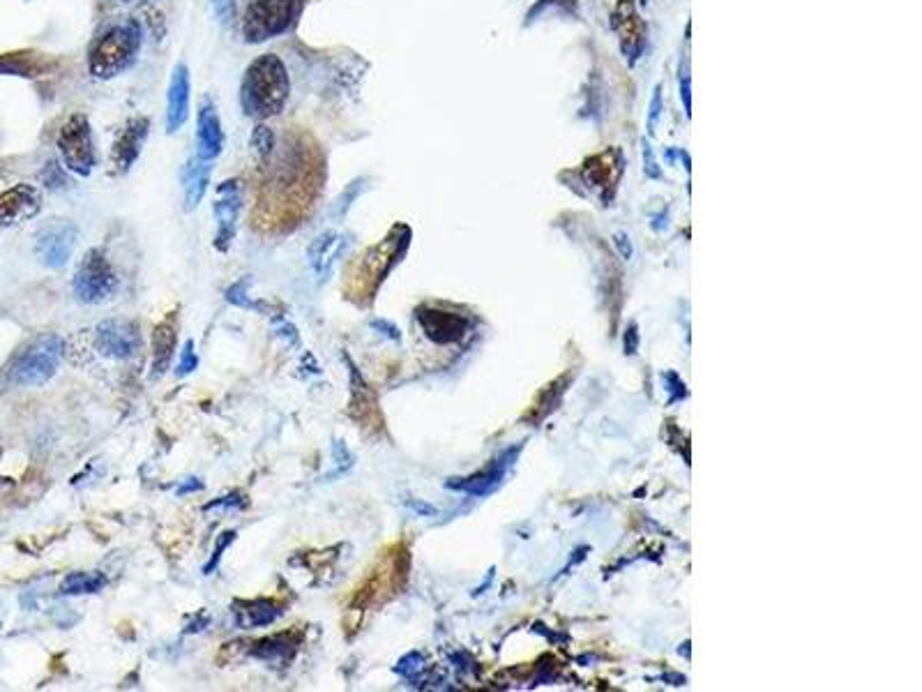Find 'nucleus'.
<instances>
[{
  "instance_id": "nucleus-1",
  "label": "nucleus",
  "mask_w": 922,
  "mask_h": 692,
  "mask_svg": "<svg viewBox=\"0 0 922 692\" xmlns=\"http://www.w3.org/2000/svg\"><path fill=\"white\" fill-rule=\"evenodd\" d=\"M263 167L268 176L259 194V215H266L263 220L268 227L282 224V229H291L319 194L323 180L321 153L305 134H293L286 137L284 144H277Z\"/></svg>"
},
{
  "instance_id": "nucleus-2",
  "label": "nucleus",
  "mask_w": 922,
  "mask_h": 692,
  "mask_svg": "<svg viewBox=\"0 0 922 692\" xmlns=\"http://www.w3.org/2000/svg\"><path fill=\"white\" fill-rule=\"evenodd\" d=\"M291 97V77L277 54H261L247 65L240 81V107L254 120L282 114Z\"/></svg>"
},
{
  "instance_id": "nucleus-3",
  "label": "nucleus",
  "mask_w": 922,
  "mask_h": 692,
  "mask_svg": "<svg viewBox=\"0 0 922 692\" xmlns=\"http://www.w3.org/2000/svg\"><path fill=\"white\" fill-rule=\"evenodd\" d=\"M143 44L141 26L134 21L113 24L100 33L88 49V72L97 81H111L130 70Z\"/></svg>"
},
{
  "instance_id": "nucleus-4",
  "label": "nucleus",
  "mask_w": 922,
  "mask_h": 692,
  "mask_svg": "<svg viewBox=\"0 0 922 692\" xmlns=\"http://www.w3.org/2000/svg\"><path fill=\"white\" fill-rule=\"evenodd\" d=\"M65 356V342L58 335H40L30 340L5 370V381L17 388H35L58 372Z\"/></svg>"
},
{
  "instance_id": "nucleus-5",
  "label": "nucleus",
  "mask_w": 922,
  "mask_h": 692,
  "mask_svg": "<svg viewBox=\"0 0 922 692\" xmlns=\"http://www.w3.org/2000/svg\"><path fill=\"white\" fill-rule=\"evenodd\" d=\"M307 0H247L240 33L247 44H263L296 26Z\"/></svg>"
},
{
  "instance_id": "nucleus-6",
  "label": "nucleus",
  "mask_w": 922,
  "mask_h": 692,
  "mask_svg": "<svg viewBox=\"0 0 922 692\" xmlns=\"http://www.w3.org/2000/svg\"><path fill=\"white\" fill-rule=\"evenodd\" d=\"M56 148L60 162H63V167L67 171L77 173L81 178L93 173L97 164V150L93 139V127H90V120L86 114L77 111V114L67 116L63 120L56 137Z\"/></svg>"
},
{
  "instance_id": "nucleus-7",
  "label": "nucleus",
  "mask_w": 922,
  "mask_h": 692,
  "mask_svg": "<svg viewBox=\"0 0 922 692\" xmlns=\"http://www.w3.org/2000/svg\"><path fill=\"white\" fill-rule=\"evenodd\" d=\"M408 233L406 227H395L383 243L369 247V250L360 257L358 273H355V293H369L374 296L376 287L385 280V275L395 268L397 261H402V254L408 247Z\"/></svg>"
},
{
  "instance_id": "nucleus-8",
  "label": "nucleus",
  "mask_w": 922,
  "mask_h": 692,
  "mask_svg": "<svg viewBox=\"0 0 922 692\" xmlns=\"http://www.w3.org/2000/svg\"><path fill=\"white\" fill-rule=\"evenodd\" d=\"M118 291V277L113 273L107 254L102 250L86 252V257L81 259L77 273H74V296L81 303L100 305L104 300H109L113 293Z\"/></svg>"
},
{
  "instance_id": "nucleus-9",
  "label": "nucleus",
  "mask_w": 922,
  "mask_h": 692,
  "mask_svg": "<svg viewBox=\"0 0 922 692\" xmlns=\"http://www.w3.org/2000/svg\"><path fill=\"white\" fill-rule=\"evenodd\" d=\"M243 206H245L243 180L229 178V180H224V183L217 185L215 203H213V215H215V222H217L215 247L219 252L229 250L231 243H233V238H236L240 215H243Z\"/></svg>"
},
{
  "instance_id": "nucleus-10",
  "label": "nucleus",
  "mask_w": 922,
  "mask_h": 692,
  "mask_svg": "<svg viewBox=\"0 0 922 692\" xmlns=\"http://www.w3.org/2000/svg\"><path fill=\"white\" fill-rule=\"evenodd\" d=\"M79 240V229L70 220L49 222L37 233V257L47 268H63L72 259Z\"/></svg>"
},
{
  "instance_id": "nucleus-11",
  "label": "nucleus",
  "mask_w": 922,
  "mask_h": 692,
  "mask_svg": "<svg viewBox=\"0 0 922 692\" xmlns=\"http://www.w3.org/2000/svg\"><path fill=\"white\" fill-rule=\"evenodd\" d=\"M95 346L104 358L130 360L141 349V333L132 321L109 319L97 326Z\"/></svg>"
},
{
  "instance_id": "nucleus-12",
  "label": "nucleus",
  "mask_w": 922,
  "mask_h": 692,
  "mask_svg": "<svg viewBox=\"0 0 922 692\" xmlns=\"http://www.w3.org/2000/svg\"><path fill=\"white\" fill-rule=\"evenodd\" d=\"M148 134L150 120L146 116H134L120 127L116 141H113L111 146V167L118 176H123V173L134 167L136 160H139L143 153V146H146Z\"/></svg>"
},
{
  "instance_id": "nucleus-13",
  "label": "nucleus",
  "mask_w": 922,
  "mask_h": 692,
  "mask_svg": "<svg viewBox=\"0 0 922 692\" xmlns=\"http://www.w3.org/2000/svg\"><path fill=\"white\" fill-rule=\"evenodd\" d=\"M42 210V192L35 185H14L0 192V231L19 227Z\"/></svg>"
},
{
  "instance_id": "nucleus-14",
  "label": "nucleus",
  "mask_w": 922,
  "mask_h": 692,
  "mask_svg": "<svg viewBox=\"0 0 922 692\" xmlns=\"http://www.w3.org/2000/svg\"><path fill=\"white\" fill-rule=\"evenodd\" d=\"M192 107V77L190 67L178 63L173 67L169 88H166V132L176 134L190 118Z\"/></svg>"
},
{
  "instance_id": "nucleus-15",
  "label": "nucleus",
  "mask_w": 922,
  "mask_h": 692,
  "mask_svg": "<svg viewBox=\"0 0 922 692\" xmlns=\"http://www.w3.org/2000/svg\"><path fill=\"white\" fill-rule=\"evenodd\" d=\"M224 150V130L217 104L206 97L196 116V157L203 162H213Z\"/></svg>"
},
{
  "instance_id": "nucleus-16",
  "label": "nucleus",
  "mask_w": 922,
  "mask_h": 692,
  "mask_svg": "<svg viewBox=\"0 0 922 692\" xmlns=\"http://www.w3.org/2000/svg\"><path fill=\"white\" fill-rule=\"evenodd\" d=\"M346 245H349V236L342 231L328 229L316 236L312 243L307 247V261L312 273L316 275V280L323 282L328 280L335 263L342 259V254L346 252Z\"/></svg>"
},
{
  "instance_id": "nucleus-17",
  "label": "nucleus",
  "mask_w": 922,
  "mask_h": 692,
  "mask_svg": "<svg viewBox=\"0 0 922 692\" xmlns=\"http://www.w3.org/2000/svg\"><path fill=\"white\" fill-rule=\"evenodd\" d=\"M418 321L422 330H425V335L436 344L459 342L468 330V323L464 317L436 310V307H422L418 312Z\"/></svg>"
},
{
  "instance_id": "nucleus-18",
  "label": "nucleus",
  "mask_w": 922,
  "mask_h": 692,
  "mask_svg": "<svg viewBox=\"0 0 922 692\" xmlns=\"http://www.w3.org/2000/svg\"><path fill=\"white\" fill-rule=\"evenodd\" d=\"M614 28L618 37H621L623 54L630 58H637L646 44V24L641 21L632 0H621L614 10Z\"/></svg>"
},
{
  "instance_id": "nucleus-19",
  "label": "nucleus",
  "mask_w": 922,
  "mask_h": 692,
  "mask_svg": "<svg viewBox=\"0 0 922 692\" xmlns=\"http://www.w3.org/2000/svg\"><path fill=\"white\" fill-rule=\"evenodd\" d=\"M300 646V637L293 633H279L272 637H263L259 642L249 644L247 653L256 660H263L268 665H277V667H286L296 656Z\"/></svg>"
},
{
  "instance_id": "nucleus-20",
  "label": "nucleus",
  "mask_w": 922,
  "mask_h": 692,
  "mask_svg": "<svg viewBox=\"0 0 922 692\" xmlns=\"http://www.w3.org/2000/svg\"><path fill=\"white\" fill-rule=\"evenodd\" d=\"M519 450L517 448H512L508 450V453H505L501 460H496L494 464H491V469L485 471V473H478V476H471V478H466V480H450L448 487L450 490H459V492H466V494H473V496H485L489 492H494L498 485H501V480L505 478V473H508V469L512 466V460H515Z\"/></svg>"
},
{
  "instance_id": "nucleus-21",
  "label": "nucleus",
  "mask_w": 922,
  "mask_h": 692,
  "mask_svg": "<svg viewBox=\"0 0 922 692\" xmlns=\"http://www.w3.org/2000/svg\"><path fill=\"white\" fill-rule=\"evenodd\" d=\"M233 614H236L238 628H261L275 623L279 616L284 614V607L277 600L270 598H254V600H236L233 603Z\"/></svg>"
},
{
  "instance_id": "nucleus-22",
  "label": "nucleus",
  "mask_w": 922,
  "mask_h": 692,
  "mask_svg": "<svg viewBox=\"0 0 922 692\" xmlns=\"http://www.w3.org/2000/svg\"><path fill=\"white\" fill-rule=\"evenodd\" d=\"M180 178H183L185 210H187V213H192V210H196L201 206V201H203V197H206V192H208L210 162H203L196 155H192L190 160L183 164Z\"/></svg>"
},
{
  "instance_id": "nucleus-23",
  "label": "nucleus",
  "mask_w": 922,
  "mask_h": 692,
  "mask_svg": "<svg viewBox=\"0 0 922 692\" xmlns=\"http://www.w3.org/2000/svg\"><path fill=\"white\" fill-rule=\"evenodd\" d=\"M176 335H178V314L173 312L166 317L153 333V379H160L171 367L173 353H176Z\"/></svg>"
},
{
  "instance_id": "nucleus-24",
  "label": "nucleus",
  "mask_w": 922,
  "mask_h": 692,
  "mask_svg": "<svg viewBox=\"0 0 922 692\" xmlns=\"http://www.w3.org/2000/svg\"><path fill=\"white\" fill-rule=\"evenodd\" d=\"M346 363H349V386H351V400H349V416L362 423L367 420L372 413H376V395L374 390L367 386V381L362 379V374L358 367L351 363L349 356H344Z\"/></svg>"
},
{
  "instance_id": "nucleus-25",
  "label": "nucleus",
  "mask_w": 922,
  "mask_h": 692,
  "mask_svg": "<svg viewBox=\"0 0 922 692\" xmlns=\"http://www.w3.org/2000/svg\"><path fill=\"white\" fill-rule=\"evenodd\" d=\"M51 67V60L35 51H14V54L0 56V74H14V77H40Z\"/></svg>"
},
{
  "instance_id": "nucleus-26",
  "label": "nucleus",
  "mask_w": 922,
  "mask_h": 692,
  "mask_svg": "<svg viewBox=\"0 0 922 692\" xmlns=\"http://www.w3.org/2000/svg\"><path fill=\"white\" fill-rule=\"evenodd\" d=\"M618 173H621V155L616 150H607L586 164V176L602 187L614 185Z\"/></svg>"
},
{
  "instance_id": "nucleus-27",
  "label": "nucleus",
  "mask_w": 922,
  "mask_h": 692,
  "mask_svg": "<svg viewBox=\"0 0 922 692\" xmlns=\"http://www.w3.org/2000/svg\"><path fill=\"white\" fill-rule=\"evenodd\" d=\"M107 586V577L102 573H70L63 584H60V593L63 596H86V593H97Z\"/></svg>"
},
{
  "instance_id": "nucleus-28",
  "label": "nucleus",
  "mask_w": 922,
  "mask_h": 692,
  "mask_svg": "<svg viewBox=\"0 0 922 692\" xmlns=\"http://www.w3.org/2000/svg\"><path fill=\"white\" fill-rule=\"evenodd\" d=\"M249 144H252L256 157H259V162L266 164L270 160V155L275 153V148H277L275 132H272V127L259 123V125H256V130L252 132V139H249Z\"/></svg>"
},
{
  "instance_id": "nucleus-29",
  "label": "nucleus",
  "mask_w": 922,
  "mask_h": 692,
  "mask_svg": "<svg viewBox=\"0 0 922 692\" xmlns=\"http://www.w3.org/2000/svg\"><path fill=\"white\" fill-rule=\"evenodd\" d=\"M351 466H353V455H351L349 446H346L344 441H335L332 443V471L326 473L323 480L344 476L346 471H351Z\"/></svg>"
},
{
  "instance_id": "nucleus-30",
  "label": "nucleus",
  "mask_w": 922,
  "mask_h": 692,
  "mask_svg": "<svg viewBox=\"0 0 922 692\" xmlns=\"http://www.w3.org/2000/svg\"><path fill=\"white\" fill-rule=\"evenodd\" d=\"M247 289H249V277H243V280H238L236 284H231V287L226 289V300H229L231 305L243 307V310H259L261 312L263 305L254 303V300L247 296Z\"/></svg>"
},
{
  "instance_id": "nucleus-31",
  "label": "nucleus",
  "mask_w": 922,
  "mask_h": 692,
  "mask_svg": "<svg viewBox=\"0 0 922 692\" xmlns=\"http://www.w3.org/2000/svg\"><path fill=\"white\" fill-rule=\"evenodd\" d=\"M196 367H199V356H196V351H194V342L187 340L183 344V349H180L176 374L178 376H187V374H192Z\"/></svg>"
},
{
  "instance_id": "nucleus-32",
  "label": "nucleus",
  "mask_w": 922,
  "mask_h": 692,
  "mask_svg": "<svg viewBox=\"0 0 922 692\" xmlns=\"http://www.w3.org/2000/svg\"><path fill=\"white\" fill-rule=\"evenodd\" d=\"M422 667H425V658H422L420 653L413 651V653H408V656H404L402 660H399L397 667H395V672L406 676V679H413L415 674L422 672Z\"/></svg>"
},
{
  "instance_id": "nucleus-33",
  "label": "nucleus",
  "mask_w": 922,
  "mask_h": 692,
  "mask_svg": "<svg viewBox=\"0 0 922 692\" xmlns=\"http://www.w3.org/2000/svg\"><path fill=\"white\" fill-rule=\"evenodd\" d=\"M362 183H365V180H355V183H351V185L346 187V190L342 192V197L337 199V203H335V217H337V220H339V217H344V215H346V210L351 208V201L358 199L360 190H365V187H360Z\"/></svg>"
},
{
  "instance_id": "nucleus-34",
  "label": "nucleus",
  "mask_w": 922,
  "mask_h": 692,
  "mask_svg": "<svg viewBox=\"0 0 922 692\" xmlns=\"http://www.w3.org/2000/svg\"><path fill=\"white\" fill-rule=\"evenodd\" d=\"M210 7H213L215 17L222 26H229L233 19H236V7L238 0H210Z\"/></svg>"
},
{
  "instance_id": "nucleus-35",
  "label": "nucleus",
  "mask_w": 922,
  "mask_h": 692,
  "mask_svg": "<svg viewBox=\"0 0 922 692\" xmlns=\"http://www.w3.org/2000/svg\"><path fill=\"white\" fill-rule=\"evenodd\" d=\"M236 536H238L236 531H224L222 536L217 538V547H215L213 556H210V561L206 563V568H203V573H206V575H213V570L219 566V559H222V552L233 543V540H236Z\"/></svg>"
},
{
  "instance_id": "nucleus-36",
  "label": "nucleus",
  "mask_w": 922,
  "mask_h": 692,
  "mask_svg": "<svg viewBox=\"0 0 922 692\" xmlns=\"http://www.w3.org/2000/svg\"><path fill=\"white\" fill-rule=\"evenodd\" d=\"M213 508H226V510H243L247 508V499H245V494L243 492H231V494H226L222 496V499H217V501H210L206 510H213Z\"/></svg>"
},
{
  "instance_id": "nucleus-37",
  "label": "nucleus",
  "mask_w": 922,
  "mask_h": 692,
  "mask_svg": "<svg viewBox=\"0 0 922 692\" xmlns=\"http://www.w3.org/2000/svg\"><path fill=\"white\" fill-rule=\"evenodd\" d=\"M275 333H277L279 337H282V340H286V344H291V346H298V344H300L298 330H296V326H293V323H289V321L277 319V321H275Z\"/></svg>"
},
{
  "instance_id": "nucleus-38",
  "label": "nucleus",
  "mask_w": 922,
  "mask_h": 692,
  "mask_svg": "<svg viewBox=\"0 0 922 692\" xmlns=\"http://www.w3.org/2000/svg\"><path fill=\"white\" fill-rule=\"evenodd\" d=\"M369 326H372V330H376V333H379V335L388 337V340H392V342H399V340H402V333H399V328L395 326V323H390V321H385V319H374L372 323H369Z\"/></svg>"
},
{
  "instance_id": "nucleus-39",
  "label": "nucleus",
  "mask_w": 922,
  "mask_h": 692,
  "mask_svg": "<svg viewBox=\"0 0 922 692\" xmlns=\"http://www.w3.org/2000/svg\"><path fill=\"white\" fill-rule=\"evenodd\" d=\"M406 506L413 510V513H418L420 517H432V515H438V510L434 506H429V503L425 501H415V499H406Z\"/></svg>"
},
{
  "instance_id": "nucleus-40",
  "label": "nucleus",
  "mask_w": 922,
  "mask_h": 692,
  "mask_svg": "<svg viewBox=\"0 0 922 692\" xmlns=\"http://www.w3.org/2000/svg\"><path fill=\"white\" fill-rule=\"evenodd\" d=\"M637 346H639L637 326H632L630 333L625 335V353H630V356H634V353H637Z\"/></svg>"
},
{
  "instance_id": "nucleus-41",
  "label": "nucleus",
  "mask_w": 922,
  "mask_h": 692,
  "mask_svg": "<svg viewBox=\"0 0 922 692\" xmlns=\"http://www.w3.org/2000/svg\"><path fill=\"white\" fill-rule=\"evenodd\" d=\"M196 490H203V483H201V480H199V478H187L185 483L178 487L176 494H178V496H185V494L196 492Z\"/></svg>"
},
{
  "instance_id": "nucleus-42",
  "label": "nucleus",
  "mask_w": 922,
  "mask_h": 692,
  "mask_svg": "<svg viewBox=\"0 0 922 692\" xmlns=\"http://www.w3.org/2000/svg\"><path fill=\"white\" fill-rule=\"evenodd\" d=\"M616 245H618V250H621L623 259H632V243H630V238L625 236V233H618Z\"/></svg>"
},
{
  "instance_id": "nucleus-43",
  "label": "nucleus",
  "mask_w": 922,
  "mask_h": 692,
  "mask_svg": "<svg viewBox=\"0 0 922 692\" xmlns=\"http://www.w3.org/2000/svg\"><path fill=\"white\" fill-rule=\"evenodd\" d=\"M120 5H143V3H150V0H118Z\"/></svg>"
}]
</instances>
